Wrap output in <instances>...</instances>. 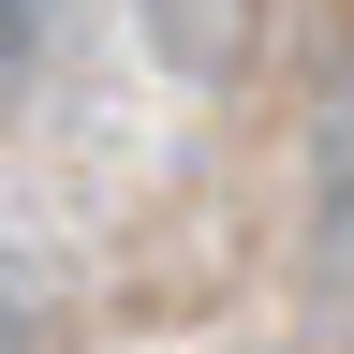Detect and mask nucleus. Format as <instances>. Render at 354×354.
<instances>
[{"label":"nucleus","mask_w":354,"mask_h":354,"mask_svg":"<svg viewBox=\"0 0 354 354\" xmlns=\"http://www.w3.org/2000/svg\"><path fill=\"white\" fill-rule=\"evenodd\" d=\"M310 177H325V221H339V251H354V59L325 88V118H310Z\"/></svg>","instance_id":"nucleus-1"},{"label":"nucleus","mask_w":354,"mask_h":354,"mask_svg":"<svg viewBox=\"0 0 354 354\" xmlns=\"http://www.w3.org/2000/svg\"><path fill=\"white\" fill-rule=\"evenodd\" d=\"M148 15H162L177 59H221V44H236V0H148Z\"/></svg>","instance_id":"nucleus-2"},{"label":"nucleus","mask_w":354,"mask_h":354,"mask_svg":"<svg viewBox=\"0 0 354 354\" xmlns=\"http://www.w3.org/2000/svg\"><path fill=\"white\" fill-rule=\"evenodd\" d=\"M44 30H59V0H0V74H30Z\"/></svg>","instance_id":"nucleus-3"},{"label":"nucleus","mask_w":354,"mask_h":354,"mask_svg":"<svg viewBox=\"0 0 354 354\" xmlns=\"http://www.w3.org/2000/svg\"><path fill=\"white\" fill-rule=\"evenodd\" d=\"M0 354H30V325H15V295H0Z\"/></svg>","instance_id":"nucleus-4"}]
</instances>
